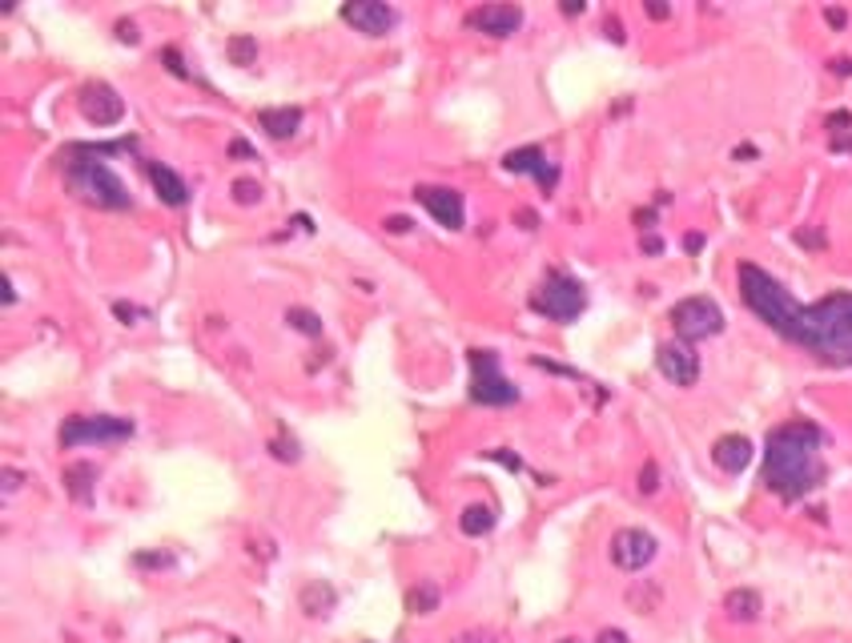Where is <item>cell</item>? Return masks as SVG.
<instances>
[{"mask_svg": "<svg viewBox=\"0 0 852 643\" xmlns=\"http://www.w3.org/2000/svg\"><path fill=\"white\" fill-rule=\"evenodd\" d=\"M824 447V430L808 418L776 426L764 442V487L784 503H800L808 490L824 482V463L816 450Z\"/></svg>", "mask_w": 852, "mask_h": 643, "instance_id": "obj_1", "label": "cell"}, {"mask_svg": "<svg viewBox=\"0 0 852 643\" xmlns=\"http://www.w3.org/2000/svg\"><path fill=\"white\" fill-rule=\"evenodd\" d=\"M788 342L804 346L812 358L828 362V366H852V294L836 289V294L820 297L812 305H800L788 330Z\"/></svg>", "mask_w": 852, "mask_h": 643, "instance_id": "obj_2", "label": "cell"}, {"mask_svg": "<svg viewBox=\"0 0 852 643\" xmlns=\"http://www.w3.org/2000/svg\"><path fill=\"white\" fill-rule=\"evenodd\" d=\"M61 165H64V181H69V189L77 193L80 201H88V205H96V209H129L133 205L125 181H121L109 165H101L88 145L64 149Z\"/></svg>", "mask_w": 852, "mask_h": 643, "instance_id": "obj_3", "label": "cell"}, {"mask_svg": "<svg viewBox=\"0 0 852 643\" xmlns=\"http://www.w3.org/2000/svg\"><path fill=\"white\" fill-rule=\"evenodd\" d=\"M736 278H739V297H744L748 310H752L768 330H776L780 338H788L800 302H796V297L788 294L768 270H760L756 262H739Z\"/></svg>", "mask_w": 852, "mask_h": 643, "instance_id": "obj_4", "label": "cell"}, {"mask_svg": "<svg viewBox=\"0 0 852 643\" xmlns=\"http://www.w3.org/2000/svg\"><path fill=\"white\" fill-rule=\"evenodd\" d=\"M530 310L543 313V318H551V322H575L579 313L587 310V294L571 273L547 270L543 286L530 294Z\"/></svg>", "mask_w": 852, "mask_h": 643, "instance_id": "obj_5", "label": "cell"}, {"mask_svg": "<svg viewBox=\"0 0 852 643\" xmlns=\"http://www.w3.org/2000/svg\"><path fill=\"white\" fill-rule=\"evenodd\" d=\"M471 402L479 406H511L519 402V386L498 370V354L495 350H471Z\"/></svg>", "mask_w": 852, "mask_h": 643, "instance_id": "obj_6", "label": "cell"}, {"mask_svg": "<svg viewBox=\"0 0 852 643\" xmlns=\"http://www.w3.org/2000/svg\"><path fill=\"white\" fill-rule=\"evenodd\" d=\"M133 438V418L117 414H69L61 422V447H88V442H125Z\"/></svg>", "mask_w": 852, "mask_h": 643, "instance_id": "obj_7", "label": "cell"}, {"mask_svg": "<svg viewBox=\"0 0 852 643\" xmlns=\"http://www.w3.org/2000/svg\"><path fill=\"white\" fill-rule=\"evenodd\" d=\"M672 330L680 334V342L696 346L704 338H715L723 330V313L712 297L696 294V297H683V302L672 305Z\"/></svg>", "mask_w": 852, "mask_h": 643, "instance_id": "obj_8", "label": "cell"}, {"mask_svg": "<svg viewBox=\"0 0 852 643\" xmlns=\"http://www.w3.org/2000/svg\"><path fill=\"white\" fill-rule=\"evenodd\" d=\"M607 551H611V563H615L619 571H643L651 559H656L659 543H656V535L643 530V527H619L615 535H611Z\"/></svg>", "mask_w": 852, "mask_h": 643, "instance_id": "obj_9", "label": "cell"}, {"mask_svg": "<svg viewBox=\"0 0 852 643\" xmlns=\"http://www.w3.org/2000/svg\"><path fill=\"white\" fill-rule=\"evenodd\" d=\"M656 366H659V374H664L672 386H696L699 354H696V346H688V342H659Z\"/></svg>", "mask_w": 852, "mask_h": 643, "instance_id": "obj_10", "label": "cell"}, {"mask_svg": "<svg viewBox=\"0 0 852 643\" xmlns=\"http://www.w3.org/2000/svg\"><path fill=\"white\" fill-rule=\"evenodd\" d=\"M77 104H80V113H85V121H93V125H117L121 113H125V101H121L117 88L104 85V80L80 85Z\"/></svg>", "mask_w": 852, "mask_h": 643, "instance_id": "obj_11", "label": "cell"}, {"mask_svg": "<svg viewBox=\"0 0 852 643\" xmlns=\"http://www.w3.org/2000/svg\"><path fill=\"white\" fill-rule=\"evenodd\" d=\"M342 21L350 29L366 32V37H386L394 29V21H398V13L390 4H382V0H350V4H342Z\"/></svg>", "mask_w": 852, "mask_h": 643, "instance_id": "obj_12", "label": "cell"}, {"mask_svg": "<svg viewBox=\"0 0 852 643\" xmlns=\"http://www.w3.org/2000/svg\"><path fill=\"white\" fill-rule=\"evenodd\" d=\"M414 197L426 205V213L447 230H463V193L450 185H418Z\"/></svg>", "mask_w": 852, "mask_h": 643, "instance_id": "obj_13", "label": "cell"}, {"mask_svg": "<svg viewBox=\"0 0 852 643\" xmlns=\"http://www.w3.org/2000/svg\"><path fill=\"white\" fill-rule=\"evenodd\" d=\"M466 24L487 32V37H511L522 24V8L519 4H479L466 13Z\"/></svg>", "mask_w": 852, "mask_h": 643, "instance_id": "obj_14", "label": "cell"}, {"mask_svg": "<svg viewBox=\"0 0 852 643\" xmlns=\"http://www.w3.org/2000/svg\"><path fill=\"white\" fill-rule=\"evenodd\" d=\"M752 455H756V447H752V438H744V434H723V438H715V447H712V458L723 474H739L748 463H752Z\"/></svg>", "mask_w": 852, "mask_h": 643, "instance_id": "obj_15", "label": "cell"}, {"mask_svg": "<svg viewBox=\"0 0 852 643\" xmlns=\"http://www.w3.org/2000/svg\"><path fill=\"white\" fill-rule=\"evenodd\" d=\"M145 173H149L153 189H157V197L165 201V205H185V201H189V189H185L181 173H173L165 161H145Z\"/></svg>", "mask_w": 852, "mask_h": 643, "instance_id": "obj_16", "label": "cell"}, {"mask_svg": "<svg viewBox=\"0 0 852 643\" xmlns=\"http://www.w3.org/2000/svg\"><path fill=\"white\" fill-rule=\"evenodd\" d=\"M723 611H728V619H736V623H756L764 611V599L752 587H731V591L723 595Z\"/></svg>", "mask_w": 852, "mask_h": 643, "instance_id": "obj_17", "label": "cell"}, {"mask_svg": "<svg viewBox=\"0 0 852 643\" xmlns=\"http://www.w3.org/2000/svg\"><path fill=\"white\" fill-rule=\"evenodd\" d=\"M257 121H262V129L273 137V141H286V137H294L297 129H302V109H294V104L262 109V113H257Z\"/></svg>", "mask_w": 852, "mask_h": 643, "instance_id": "obj_18", "label": "cell"}, {"mask_svg": "<svg viewBox=\"0 0 852 643\" xmlns=\"http://www.w3.org/2000/svg\"><path fill=\"white\" fill-rule=\"evenodd\" d=\"M302 611L305 615H313V619H322V615H330L334 611V603H338V591L330 583H322V579H310V583L302 587Z\"/></svg>", "mask_w": 852, "mask_h": 643, "instance_id": "obj_19", "label": "cell"}, {"mask_svg": "<svg viewBox=\"0 0 852 643\" xmlns=\"http://www.w3.org/2000/svg\"><path fill=\"white\" fill-rule=\"evenodd\" d=\"M93 479H96L93 463H72L69 471H64V490H69L72 503H88V498H93Z\"/></svg>", "mask_w": 852, "mask_h": 643, "instance_id": "obj_20", "label": "cell"}, {"mask_svg": "<svg viewBox=\"0 0 852 643\" xmlns=\"http://www.w3.org/2000/svg\"><path fill=\"white\" fill-rule=\"evenodd\" d=\"M659 599H664V587H659L656 579H635V583L627 587V603H631V611H639V615H651V611L659 607Z\"/></svg>", "mask_w": 852, "mask_h": 643, "instance_id": "obj_21", "label": "cell"}, {"mask_svg": "<svg viewBox=\"0 0 852 643\" xmlns=\"http://www.w3.org/2000/svg\"><path fill=\"white\" fill-rule=\"evenodd\" d=\"M439 603H442V591H439V583H414V587H406V611L410 615H430V611H439Z\"/></svg>", "mask_w": 852, "mask_h": 643, "instance_id": "obj_22", "label": "cell"}, {"mask_svg": "<svg viewBox=\"0 0 852 643\" xmlns=\"http://www.w3.org/2000/svg\"><path fill=\"white\" fill-rule=\"evenodd\" d=\"M543 165H547V157H543V149L539 145H522V149H514V153H506L503 157V169H511V173H543Z\"/></svg>", "mask_w": 852, "mask_h": 643, "instance_id": "obj_23", "label": "cell"}, {"mask_svg": "<svg viewBox=\"0 0 852 643\" xmlns=\"http://www.w3.org/2000/svg\"><path fill=\"white\" fill-rule=\"evenodd\" d=\"M458 527H463V535H487V530H495V511L487 503H471L458 514Z\"/></svg>", "mask_w": 852, "mask_h": 643, "instance_id": "obj_24", "label": "cell"}, {"mask_svg": "<svg viewBox=\"0 0 852 643\" xmlns=\"http://www.w3.org/2000/svg\"><path fill=\"white\" fill-rule=\"evenodd\" d=\"M286 322L297 330V334H322V322H318V313L313 310H302V305H294V310H286Z\"/></svg>", "mask_w": 852, "mask_h": 643, "instance_id": "obj_25", "label": "cell"}, {"mask_svg": "<svg viewBox=\"0 0 852 643\" xmlns=\"http://www.w3.org/2000/svg\"><path fill=\"white\" fill-rule=\"evenodd\" d=\"M225 53H230V61H233V64H254V56H257V40H254V37H230Z\"/></svg>", "mask_w": 852, "mask_h": 643, "instance_id": "obj_26", "label": "cell"}, {"mask_svg": "<svg viewBox=\"0 0 852 643\" xmlns=\"http://www.w3.org/2000/svg\"><path fill=\"white\" fill-rule=\"evenodd\" d=\"M270 455L281 458V463H297L302 447H297V438H289V434H278V438H270Z\"/></svg>", "mask_w": 852, "mask_h": 643, "instance_id": "obj_27", "label": "cell"}, {"mask_svg": "<svg viewBox=\"0 0 852 643\" xmlns=\"http://www.w3.org/2000/svg\"><path fill=\"white\" fill-rule=\"evenodd\" d=\"M133 563L137 567H149V571H165V567H173V555L169 551H137Z\"/></svg>", "mask_w": 852, "mask_h": 643, "instance_id": "obj_28", "label": "cell"}, {"mask_svg": "<svg viewBox=\"0 0 852 643\" xmlns=\"http://www.w3.org/2000/svg\"><path fill=\"white\" fill-rule=\"evenodd\" d=\"M233 201H238V205H257V201H262V185L257 181H233Z\"/></svg>", "mask_w": 852, "mask_h": 643, "instance_id": "obj_29", "label": "cell"}, {"mask_svg": "<svg viewBox=\"0 0 852 643\" xmlns=\"http://www.w3.org/2000/svg\"><path fill=\"white\" fill-rule=\"evenodd\" d=\"M161 61H165V69L173 72V77H181V80H189V69H185V56L177 53V48H165L161 53Z\"/></svg>", "mask_w": 852, "mask_h": 643, "instance_id": "obj_30", "label": "cell"}, {"mask_svg": "<svg viewBox=\"0 0 852 643\" xmlns=\"http://www.w3.org/2000/svg\"><path fill=\"white\" fill-rule=\"evenodd\" d=\"M639 490H643V495H656V490H659V466H656V463H643V471H639Z\"/></svg>", "mask_w": 852, "mask_h": 643, "instance_id": "obj_31", "label": "cell"}, {"mask_svg": "<svg viewBox=\"0 0 852 643\" xmlns=\"http://www.w3.org/2000/svg\"><path fill=\"white\" fill-rule=\"evenodd\" d=\"M796 241H800V246H808V249H824V246H828V238H824L820 230H796Z\"/></svg>", "mask_w": 852, "mask_h": 643, "instance_id": "obj_32", "label": "cell"}, {"mask_svg": "<svg viewBox=\"0 0 852 643\" xmlns=\"http://www.w3.org/2000/svg\"><path fill=\"white\" fill-rule=\"evenodd\" d=\"M230 157H238V161H254V145H249L246 137H233V141H230Z\"/></svg>", "mask_w": 852, "mask_h": 643, "instance_id": "obj_33", "label": "cell"}, {"mask_svg": "<svg viewBox=\"0 0 852 643\" xmlns=\"http://www.w3.org/2000/svg\"><path fill=\"white\" fill-rule=\"evenodd\" d=\"M450 643H498V635H490V631H458Z\"/></svg>", "mask_w": 852, "mask_h": 643, "instance_id": "obj_34", "label": "cell"}, {"mask_svg": "<svg viewBox=\"0 0 852 643\" xmlns=\"http://www.w3.org/2000/svg\"><path fill=\"white\" fill-rule=\"evenodd\" d=\"M643 13H647L651 21H667V16H672V4H667V0H647Z\"/></svg>", "mask_w": 852, "mask_h": 643, "instance_id": "obj_35", "label": "cell"}, {"mask_svg": "<svg viewBox=\"0 0 852 643\" xmlns=\"http://www.w3.org/2000/svg\"><path fill=\"white\" fill-rule=\"evenodd\" d=\"M639 249H643L647 257L664 254V238H659V233H643V238H639Z\"/></svg>", "mask_w": 852, "mask_h": 643, "instance_id": "obj_36", "label": "cell"}, {"mask_svg": "<svg viewBox=\"0 0 852 643\" xmlns=\"http://www.w3.org/2000/svg\"><path fill=\"white\" fill-rule=\"evenodd\" d=\"M386 233H410V230H414V221H410V217H402V213H394V217H386Z\"/></svg>", "mask_w": 852, "mask_h": 643, "instance_id": "obj_37", "label": "cell"}, {"mask_svg": "<svg viewBox=\"0 0 852 643\" xmlns=\"http://www.w3.org/2000/svg\"><path fill=\"white\" fill-rule=\"evenodd\" d=\"M113 32H117L125 45H137V24L133 21H117V24H113Z\"/></svg>", "mask_w": 852, "mask_h": 643, "instance_id": "obj_38", "label": "cell"}, {"mask_svg": "<svg viewBox=\"0 0 852 643\" xmlns=\"http://www.w3.org/2000/svg\"><path fill=\"white\" fill-rule=\"evenodd\" d=\"M595 643H631V639H627V635L619 631V627H603V631L595 635Z\"/></svg>", "mask_w": 852, "mask_h": 643, "instance_id": "obj_39", "label": "cell"}, {"mask_svg": "<svg viewBox=\"0 0 852 643\" xmlns=\"http://www.w3.org/2000/svg\"><path fill=\"white\" fill-rule=\"evenodd\" d=\"M514 221H519L522 230H539V213H535V209H514Z\"/></svg>", "mask_w": 852, "mask_h": 643, "instance_id": "obj_40", "label": "cell"}, {"mask_svg": "<svg viewBox=\"0 0 852 643\" xmlns=\"http://www.w3.org/2000/svg\"><path fill=\"white\" fill-rule=\"evenodd\" d=\"M490 458H495V463H503V466H506V471H519V466H522V463H519V458H514V455H511V450H490Z\"/></svg>", "mask_w": 852, "mask_h": 643, "instance_id": "obj_41", "label": "cell"}, {"mask_svg": "<svg viewBox=\"0 0 852 643\" xmlns=\"http://www.w3.org/2000/svg\"><path fill=\"white\" fill-rule=\"evenodd\" d=\"M824 21L832 24V29H844V24H848V13H844V8H824Z\"/></svg>", "mask_w": 852, "mask_h": 643, "instance_id": "obj_42", "label": "cell"}, {"mask_svg": "<svg viewBox=\"0 0 852 643\" xmlns=\"http://www.w3.org/2000/svg\"><path fill=\"white\" fill-rule=\"evenodd\" d=\"M828 69H832L836 77H852V56H836V61L828 64Z\"/></svg>", "mask_w": 852, "mask_h": 643, "instance_id": "obj_43", "label": "cell"}, {"mask_svg": "<svg viewBox=\"0 0 852 643\" xmlns=\"http://www.w3.org/2000/svg\"><path fill=\"white\" fill-rule=\"evenodd\" d=\"M683 249H688V254H699V249H704V233H683Z\"/></svg>", "mask_w": 852, "mask_h": 643, "instance_id": "obj_44", "label": "cell"}, {"mask_svg": "<svg viewBox=\"0 0 852 643\" xmlns=\"http://www.w3.org/2000/svg\"><path fill=\"white\" fill-rule=\"evenodd\" d=\"M635 221L643 225V233H651V225H656V209H635Z\"/></svg>", "mask_w": 852, "mask_h": 643, "instance_id": "obj_45", "label": "cell"}, {"mask_svg": "<svg viewBox=\"0 0 852 643\" xmlns=\"http://www.w3.org/2000/svg\"><path fill=\"white\" fill-rule=\"evenodd\" d=\"M113 313H117V318H125V322L141 318V310H133V305H125V302H117V305H113Z\"/></svg>", "mask_w": 852, "mask_h": 643, "instance_id": "obj_46", "label": "cell"}, {"mask_svg": "<svg viewBox=\"0 0 852 643\" xmlns=\"http://www.w3.org/2000/svg\"><path fill=\"white\" fill-rule=\"evenodd\" d=\"M24 482V474H16V471H4V495H13L16 487Z\"/></svg>", "mask_w": 852, "mask_h": 643, "instance_id": "obj_47", "label": "cell"}, {"mask_svg": "<svg viewBox=\"0 0 852 643\" xmlns=\"http://www.w3.org/2000/svg\"><path fill=\"white\" fill-rule=\"evenodd\" d=\"M607 37L615 40V45H623V29H619V21H615V16H607Z\"/></svg>", "mask_w": 852, "mask_h": 643, "instance_id": "obj_48", "label": "cell"}, {"mask_svg": "<svg viewBox=\"0 0 852 643\" xmlns=\"http://www.w3.org/2000/svg\"><path fill=\"white\" fill-rule=\"evenodd\" d=\"M559 13H563V16H579V13H583V4H579V0H575V4H567V0H563Z\"/></svg>", "mask_w": 852, "mask_h": 643, "instance_id": "obj_49", "label": "cell"}, {"mask_svg": "<svg viewBox=\"0 0 852 643\" xmlns=\"http://www.w3.org/2000/svg\"><path fill=\"white\" fill-rule=\"evenodd\" d=\"M752 157H756L752 145H739V149H736V161H752Z\"/></svg>", "mask_w": 852, "mask_h": 643, "instance_id": "obj_50", "label": "cell"}, {"mask_svg": "<svg viewBox=\"0 0 852 643\" xmlns=\"http://www.w3.org/2000/svg\"><path fill=\"white\" fill-rule=\"evenodd\" d=\"M16 294H13V278H4V305H13Z\"/></svg>", "mask_w": 852, "mask_h": 643, "instance_id": "obj_51", "label": "cell"}, {"mask_svg": "<svg viewBox=\"0 0 852 643\" xmlns=\"http://www.w3.org/2000/svg\"><path fill=\"white\" fill-rule=\"evenodd\" d=\"M559 643H575V639H559Z\"/></svg>", "mask_w": 852, "mask_h": 643, "instance_id": "obj_52", "label": "cell"}]
</instances>
